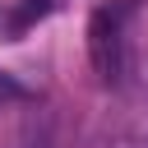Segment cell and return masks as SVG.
<instances>
[{
    "label": "cell",
    "mask_w": 148,
    "mask_h": 148,
    "mask_svg": "<svg viewBox=\"0 0 148 148\" xmlns=\"http://www.w3.org/2000/svg\"><path fill=\"white\" fill-rule=\"evenodd\" d=\"M130 14H134V0H116V5H102L88 23V56H92V69L102 74L106 88H120L130 74V51H125V18Z\"/></svg>",
    "instance_id": "obj_1"
},
{
    "label": "cell",
    "mask_w": 148,
    "mask_h": 148,
    "mask_svg": "<svg viewBox=\"0 0 148 148\" xmlns=\"http://www.w3.org/2000/svg\"><path fill=\"white\" fill-rule=\"evenodd\" d=\"M51 9H56V0H18V9L9 14V37H23V32H28L37 18H46Z\"/></svg>",
    "instance_id": "obj_2"
},
{
    "label": "cell",
    "mask_w": 148,
    "mask_h": 148,
    "mask_svg": "<svg viewBox=\"0 0 148 148\" xmlns=\"http://www.w3.org/2000/svg\"><path fill=\"white\" fill-rule=\"evenodd\" d=\"M102 148H148V143H143L139 134H116V139H106Z\"/></svg>",
    "instance_id": "obj_3"
}]
</instances>
